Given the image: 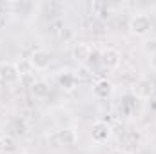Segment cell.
Masks as SVG:
<instances>
[{
  "mask_svg": "<svg viewBox=\"0 0 156 154\" xmlns=\"http://www.w3.org/2000/svg\"><path fill=\"white\" fill-rule=\"evenodd\" d=\"M151 29H153V20H151L149 15L136 13V15L131 16V20H129V31L134 37H145V35L151 33Z\"/></svg>",
  "mask_w": 156,
  "mask_h": 154,
  "instance_id": "6da1fadb",
  "label": "cell"
},
{
  "mask_svg": "<svg viewBox=\"0 0 156 154\" xmlns=\"http://www.w3.org/2000/svg\"><path fill=\"white\" fill-rule=\"evenodd\" d=\"M140 143H142V134L138 131H123L118 138L120 151L123 154H136Z\"/></svg>",
  "mask_w": 156,
  "mask_h": 154,
  "instance_id": "7a4b0ae2",
  "label": "cell"
},
{
  "mask_svg": "<svg viewBox=\"0 0 156 154\" xmlns=\"http://www.w3.org/2000/svg\"><path fill=\"white\" fill-rule=\"evenodd\" d=\"M111 125L107 123V121H94L93 125H91V140L94 142V143H98V145H102V143H105L109 138H111Z\"/></svg>",
  "mask_w": 156,
  "mask_h": 154,
  "instance_id": "3957f363",
  "label": "cell"
},
{
  "mask_svg": "<svg viewBox=\"0 0 156 154\" xmlns=\"http://www.w3.org/2000/svg\"><path fill=\"white\" fill-rule=\"evenodd\" d=\"M100 62L107 69H116V67H120V64H122V54H120V51L115 49V47H107V49L102 51Z\"/></svg>",
  "mask_w": 156,
  "mask_h": 154,
  "instance_id": "277c9868",
  "label": "cell"
},
{
  "mask_svg": "<svg viewBox=\"0 0 156 154\" xmlns=\"http://www.w3.org/2000/svg\"><path fill=\"white\" fill-rule=\"evenodd\" d=\"M53 140L56 142V145L73 147L78 142V132L75 129H62V131H56V132L53 134Z\"/></svg>",
  "mask_w": 156,
  "mask_h": 154,
  "instance_id": "5b68a950",
  "label": "cell"
},
{
  "mask_svg": "<svg viewBox=\"0 0 156 154\" xmlns=\"http://www.w3.org/2000/svg\"><path fill=\"white\" fill-rule=\"evenodd\" d=\"M29 60H31L33 67L38 69V71H44V69H47V67L51 65V54H49L45 49H37V51H33L31 56H29Z\"/></svg>",
  "mask_w": 156,
  "mask_h": 154,
  "instance_id": "8992f818",
  "label": "cell"
},
{
  "mask_svg": "<svg viewBox=\"0 0 156 154\" xmlns=\"http://www.w3.org/2000/svg\"><path fill=\"white\" fill-rule=\"evenodd\" d=\"M154 91H156L154 82H153V80H147V78L138 80V82L134 83V89H133L134 96H138V98H151V94H153Z\"/></svg>",
  "mask_w": 156,
  "mask_h": 154,
  "instance_id": "52a82bcc",
  "label": "cell"
},
{
  "mask_svg": "<svg viewBox=\"0 0 156 154\" xmlns=\"http://www.w3.org/2000/svg\"><path fill=\"white\" fill-rule=\"evenodd\" d=\"M91 56H93V49H91L89 44H85V42L75 44V47H73V58H75L76 62L87 64V62L91 60Z\"/></svg>",
  "mask_w": 156,
  "mask_h": 154,
  "instance_id": "ba28073f",
  "label": "cell"
},
{
  "mask_svg": "<svg viewBox=\"0 0 156 154\" xmlns=\"http://www.w3.org/2000/svg\"><path fill=\"white\" fill-rule=\"evenodd\" d=\"M113 83L107 80V78H102V80H98L94 85H93V94L96 96V98H100V100H107L111 94H113Z\"/></svg>",
  "mask_w": 156,
  "mask_h": 154,
  "instance_id": "9c48e42d",
  "label": "cell"
},
{
  "mask_svg": "<svg viewBox=\"0 0 156 154\" xmlns=\"http://www.w3.org/2000/svg\"><path fill=\"white\" fill-rule=\"evenodd\" d=\"M0 78L4 83H16L20 80V75L16 71V65L15 64H4L0 67Z\"/></svg>",
  "mask_w": 156,
  "mask_h": 154,
  "instance_id": "30bf717a",
  "label": "cell"
},
{
  "mask_svg": "<svg viewBox=\"0 0 156 154\" xmlns=\"http://www.w3.org/2000/svg\"><path fill=\"white\" fill-rule=\"evenodd\" d=\"M58 83L66 89V91H71V89H75L78 83V76L75 73H71V71H62L60 75H58Z\"/></svg>",
  "mask_w": 156,
  "mask_h": 154,
  "instance_id": "8fae6325",
  "label": "cell"
},
{
  "mask_svg": "<svg viewBox=\"0 0 156 154\" xmlns=\"http://www.w3.org/2000/svg\"><path fill=\"white\" fill-rule=\"evenodd\" d=\"M15 65H16V71H18L20 78H22V76H31V75H33V71H35V67H33V64H31V60H29V58H20Z\"/></svg>",
  "mask_w": 156,
  "mask_h": 154,
  "instance_id": "7c38bea8",
  "label": "cell"
},
{
  "mask_svg": "<svg viewBox=\"0 0 156 154\" xmlns=\"http://www.w3.org/2000/svg\"><path fill=\"white\" fill-rule=\"evenodd\" d=\"M31 93H33L35 98H45L49 94V85L42 80H35L31 83Z\"/></svg>",
  "mask_w": 156,
  "mask_h": 154,
  "instance_id": "4fadbf2b",
  "label": "cell"
},
{
  "mask_svg": "<svg viewBox=\"0 0 156 154\" xmlns=\"http://www.w3.org/2000/svg\"><path fill=\"white\" fill-rule=\"evenodd\" d=\"M2 140H4V152H13L16 149V142L13 136H4Z\"/></svg>",
  "mask_w": 156,
  "mask_h": 154,
  "instance_id": "5bb4252c",
  "label": "cell"
},
{
  "mask_svg": "<svg viewBox=\"0 0 156 154\" xmlns=\"http://www.w3.org/2000/svg\"><path fill=\"white\" fill-rule=\"evenodd\" d=\"M0 154H4V140H2V136H0Z\"/></svg>",
  "mask_w": 156,
  "mask_h": 154,
  "instance_id": "9a60e30c",
  "label": "cell"
},
{
  "mask_svg": "<svg viewBox=\"0 0 156 154\" xmlns=\"http://www.w3.org/2000/svg\"><path fill=\"white\" fill-rule=\"evenodd\" d=\"M24 154H31V152H24Z\"/></svg>",
  "mask_w": 156,
  "mask_h": 154,
  "instance_id": "2e32d148",
  "label": "cell"
}]
</instances>
